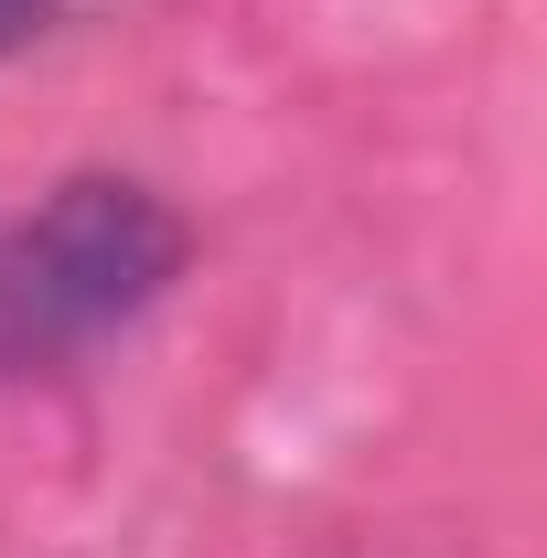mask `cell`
<instances>
[{
    "instance_id": "cell-2",
    "label": "cell",
    "mask_w": 547,
    "mask_h": 558,
    "mask_svg": "<svg viewBox=\"0 0 547 558\" xmlns=\"http://www.w3.org/2000/svg\"><path fill=\"white\" fill-rule=\"evenodd\" d=\"M44 22H54V0H0V54H22Z\"/></svg>"
},
{
    "instance_id": "cell-1",
    "label": "cell",
    "mask_w": 547,
    "mask_h": 558,
    "mask_svg": "<svg viewBox=\"0 0 547 558\" xmlns=\"http://www.w3.org/2000/svg\"><path fill=\"white\" fill-rule=\"evenodd\" d=\"M183 269V215L150 183L75 172L33 215H0V376L65 365L97 333L139 323Z\"/></svg>"
}]
</instances>
